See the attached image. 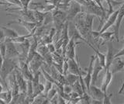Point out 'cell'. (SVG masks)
<instances>
[{"label": "cell", "instance_id": "1", "mask_svg": "<svg viewBox=\"0 0 124 104\" xmlns=\"http://www.w3.org/2000/svg\"><path fill=\"white\" fill-rule=\"evenodd\" d=\"M19 65L16 63L14 61H13V59L6 58V57L4 58V62L2 64V67L1 68V70H0V76H1V78L4 82V86H5L6 90L10 88L9 87V85L7 84L6 79L9 76L11 73H13L15 71V69Z\"/></svg>", "mask_w": 124, "mask_h": 104}, {"label": "cell", "instance_id": "2", "mask_svg": "<svg viewBox=\"0 0 124 104\" xmlns=\"http://www.w3.org/2000/svg\"><path fill=\"white\" fill-rule=\"evenodd\" d=\"M82 12V6L79 4L78 2H75V0L69 3L68 9H67V19L68 21L73 20L78 14Z\"/></svg>", "mask_w": 124, "mask_h": 104}, {"label": "cell", "instance_id": "3", "mask_svg": "<svg viewBox=\"0 0 124 104\" xmlns=\"http://www.w3.org/2000/svg\"><path fill=\"white\" fill-rule=\"evenodd\" d=\"M11 24H19L23 27H25L29 33H32L34 34V33L36 32V30L37 29L38 24L37 23L34 22H29L26 21L25 20H23L22 18H18L16 20H13V21L9 22V24H7V25H11Z\"/></svg>", "mask_w": 124, "mask_h": 104}, {"label": "cell", "instance_id": "4", "mask_svg": "<svg viewBox=\"0 0 124 104\" xmlns=\"http://www.w3.org/2000/svg\"><path fill=\"white\" fill-rule=\"evenodd\" d=\"M107 53L106 55V67H105V71L109 70V68L112 63V61L115 59L116 54L118 52V51L114 48L113 45H112V40L107 41Z\"/></svg>", "mask_w": 124, "mask_h": 104}, {"label": "cell", "instance_id": "5", "mask_svg": "<svg viewBox=\"0 0 124 104\" xmlns=\"http://www.w3.org/2000/svg\"><path fill=\"white\" fill-rule=\"evenodd\" d=\"M44 64H45V61H44V57H43L38 52H37L32 58V60L29 62V67L33 74H35V73L39 71V69L41 68L42 65Z\"/></svg>", "mask_w": 124, "mask_h": 104}, {"label": "cell", "instance_id": "6", "mask_svg": "<svg viewBox=\"0 0 124 104\" xmlns=\"http://www.w3.org/2000/svg\"><path fill=\"white\" fill-rule=\"evenodd\" d=\"M124 18V0L122 2V5L118 9V16H117V20L114 26V35L116 39V41H119V29L120 26H121L122 21Z\"/></svg>", "mask_w": 124, "mask_h": 104}, {"label": "cell", "instance_id": "7", "mask_svg": "<svg viewBox=\"0 0 124 104\" xmlns=\"http://www.w3.org/2000/svg\"><path fill=\"white\" fill-rule=\"evenodd\" d=\"M6 43V58L13 59L14 57H19L20 53L19 50H17L16 47L15 46V43L11 41L9 39L5 40Z\"/></svg>", "mask_w": 124, "mask_h": 104}, {"label": "cell", "instance_id": "8", "mask_svg": "<svg viewBox=\"0 0 124 104\" xmlns=\"http://www.w3.org/2000/svg\"><path fill=\"white\" fill-rule=\"evenodd\" d=\"M95 56L92 55L91 56V59H90V62H89L88 68H87V72L85 74V76L83 78L84 83L86 86V89L87 91L89 89L91 86V82H92V72H93V67H94V62H95Z\"/></svg>", "mask_w": 124, "mask_h": 104}, {"label": "cell", "instance_id": "9", "mask_svg": "<svg viewBox=\"0 0 124 104\" xmlns=\"http://www.w3.org/2000/svg\"><path fill=\"white\" fill-rule=\"evenodd\" d=\"M19 70L21 71L22 74L23 75L24 78L26 80L33 79V74L32 73V72L30 71L29 64L27 63V61L26 60L19 58Z\"/></svg>", "mask_w": 124, "mask_h": 104}, {"label": "cell", "instance_id": "10", "mask_svg": "<svg viewBox=\"0 0 124 104\" xmlns=\"http://www.w3.org/2000/svg\"><path fill=\"white\" fill-rule=\"evenodd\" d=\"M75 45L76 43L75 37H71L64 50V53L67 59H75Z\"/></svg>", "mask_w": 124, "mask_h": 104}, {"label": "cell", "instance_id": "11", "mask_svg": "<svg viewBox=\"0 0 124 104\" xmlns=\"http://www.w3.org/2000/svg\"><path fill=\"white\" fill-rule=\"evenodd\" d=\"M16 77L19 87V90L21 92H25L26 93V88H27V80L24 78V76L22 74L21 71L19 70V66L15 69Z\"/></svg>", "mask_w": 124, "mask_h": 104}, {"label": "cell", "instance_id": "12", "mask_svg": "<svg viewBox=\"0 0 124 104\" xmlns=\"http://www.w3.org/2000/svg\"><path fill=\"white\" fill-rule=\"evenodd\" d=\"M104 69V67L100 64V61L99 57L95 55V59L94 62V67H93V72L92 75V82L91 85H95V82L98 79V76L99 73Z\"/></svg>", "mask_w": 124, "mask_h": 104}, {"label": "cell", "instance_id": "13", "mask_svg": "<svg viewBox=\"0 0 124 104\" xmlns=\"http://www.w3.org/2000/svg\"><path fill=\"white\" fill-rule=\"evenodd\" d=\"M88 92V94L91 96V97L92 99L103 100L104 96H105L104 92L102 90V88L95 86V85H91Z\"/></svg>", "mask_w": 124, "mask_h": 104}, {"label": "cell", "instance_id": "14", "mask_svg": "<svg viewBox=\"0 0 124 104\" xmlns=\"http://www.w3.org/2000/svg\"><path fill=\"white\" fill-rule=\"evenodd\" d=\"M30 42L29 38L26 39L24 42L23 43L19 44V48H20V55H19V58L20 59H23L26 60L27 59V57H28V54H29V51L30 48Z\"/></svg>", "mask_w": 124, "mask_h": 104}, {"label": "cell", "instance_id": "15", "mask_svg": "<svg viewBox=\"0 0 124 104\" xmlns=\"http://www.w3.org/2000/svg\"><path fill=\"white\" fill-rule=\"evenodd\" d=\"M123 69H124V61L119 57H116L113 60V61H112V63L109 68L110 72L113 75L120 71H123Z\"/></svg>", "mask_w": 124, "mask_h": 104}, {"label": "cell", "instance_id": "16", "mask_svg": "<svg viewBox=\"0 0 124 104\" xmlns=\"http://www.w3.org/2000/svg\"><path fill=\"white\" fill-rule=\"evenodd\" d=\"M68 63L69 73H72V74L77 75L78 76L81 75V71L75 59H68Z\"/></svg>", "mask_w": 124, "mask_h": 104}, {"label": "cell", "instance_id": "17", "mask_svg": "<svg viewBox=\"0 0 124 104\" xmlns=\"http://www.w3.org/2000/svg\"><path fill=\"white\" fill-rule=\"evenodd\" d=\"M112 79V73L110 72V70L106 71V74H105L103 82L102 84V86H101V88H102V90L104 92L105 94H107V88L108 86H109Z\"/></svg>", "mask_w": 124, "mask_h": 104}, {"label": "cell", "instance_id": "18", "mask_svg": "<svg viewBox=\"0 0 124 104\" xmlns=\"http://www.w3.org/2000/svg\"><path fill=\"white\" fill-rule=\"evenodd\" d=\"M0 27H1L3 30L4 34H5V37H6V39H13V38L17 37L19 36L18 32L16 31V30L13 29L8 28V27L2 26H0Z\"/></svg>", "mask_w": 124, "mask_h": 104}, {"label": "cell", "instance_id": "19", "mask_svg": "<svg viewBox=\"0 0 124 104\" xmlns=\"http://www.w3.org/2000/svg\"><path fill=\"white\" fill-rule=\"evenodd\" d=\"M0 98H1L4 102L6 103V104L11 103L12 99H13V95H12V90L11 88L6 90L5 92H0Z\"/></svg>", "mask_w": 124, "mask_h": 104}, {"label": "cell", "instance_id": "20", "mask_svg": "<svg viewBox=\"0 0 124 104\" xmlns=\"http://www.w3.org/2000/svg\"><path fill=\"white\" fill-rule=\"evenodd\" d=\"M115 35H114V31L113 32H108L107 30L106 31L103 32L102 33H101L99 35V37L100 38H102V40H104V42L102 44H105L106 43L107 41H109V40H112V38L114 37Z\"/></svg>", "mask_w": 124, "mask_h": 104}, {"label": "cell", "instance_id": "21", "mask_svg": "<svg viewBox=\"0 0 124 104\" xmlns=\"http://www.w3.org/2000/svg\"><path fill=\"white\" fill-rule=\"evenodd\" d=\"M65 77H66V79H67L68 84H69L70 86H72V85L75 84L77 81L79 79L78 75L72 74V73H69V74L66 75Z\"/></svg>", "mask_w": 124, "mask_h": 104}, {"label": "cell", "instance_id": "22", "mask_svg": "<svg viewBox=\"0 0 124 104\" xmlns=\"http://www.w3.org/2000/svg\"><path fill=\"white\" fill-rule=\"evenodd\" d=\"M71 87L73 88V90L75 92H76L77 93H78L81 96L84 94L85 92H84V89H83V87H82V86H81V84L79 80H78L75 84L72 85Z\"/></svg>", "mask_w": 124, "mask_h": 104}, {"label": "cell", "instance_id": "23", "mask_svg": "<svg viewBox=\"0 0 124 104\" xmlns=\"http://www.w3.org/2000/svg\"><path fill=\"white\" fill-rule=\"evenodd\" d=\"M57 94V86H53L50 90L48 92L47 95H46V97H47L50 100L52 98H54V96Z\"/></svg>", "mask_w": 124, "mask_h": 104}, {"label": "cell", "instance_id": "24", "mask_svg": "<svg viewBox=\"0 0 124 104\" xmlns=\"http://www.w3.org/2000/svg\"><path fill=\"white\" fill-rule=\"evenodd\" d=\"M53 82H50V81L48 80H46V83H45V86H44V95L46 96V95H47L48 92L50 90V88H51L53 87Z\"/></svg>", "mask_w": 124, "mask_h": 104}, {"label": "cell", "instance_id": "25", "mask_svg": "<svg viewBox=\"0 0 124 104\" xmlns=\"http://www.w3.org/2000/svg\"><path fill=\"white\" fill-rule=\"evenodd\" d=\"M6 41H2L0 43V54L6 57Z\"/></svg>", "mask_w": 124, "mask_h": 104}, {"label": "cell", "instance_id": "26", "mask_svg": "<svg viewBox=\"0 0 124 104\" xmlns=\"http://www.w3.org/2000/svg\"><path fill=\"white\" fill-rule=\"evenodd\" d=\"M112 96V94H109V95H107V94H105L104 96V98H103V104H112L111 102V98Z\"/></svg>", "mask_w": 124, "mask_h": 104}, {"label": "cell", "instance_id": "27", "mask_svg": "<svg viewBox=\"0 0 124 104\" xmlns=\"http://www.w3.org/2000/svg\"><path fill=\"white\" fill-rule=\"evenodd\" d=\"M22 3V7L23 9H29V6L30 4V2L33 1V0H19Z\"/></svg>", "mask_w": 124, "mask_h": 104}, {"label": "cell", "instance_id": "28", "mask_svg": "<svg viewBox=\"0 0 124 104\" xmlns=\"http://www.w3.org/2000/svg\"><path fill=\"white\" fill-rule=\"evenodd\" d=\"M6 2H8L9 3H10L11 5H15V6H17L19 7H22V3L19 0H5Z\"/></svg>", "mask_w": 124, "mask_h": 104}, {"label": "cell", "instance_id": "29", "mask_svg": "<svg viewBox=\"0 0 124 104\" xmlns=\"http://www.w3.org/2000/svg\"><path fill=\"white\" fill-rule=\"evenodd\" d=\"M46 46H47V48H48V50H49V51L51 53V54H54V53H55L56 51V47H55V45H54L52 44L51 43H50V44H46Z\"/></svg>", "mask_w": 124, "mask_h": 104}, {"label": "cell", "instance_id": "30", "mask_svg": "<svg viewBox=\"0 0 124 104\" xmlns=\"http://www.w3.org/2000/svg\"><path fill=\"white\" fill-rule=\"evenodd\" d=\"M124 57V39H123V48L120 50V51H118V52L115 55V58L116 57Z\"/></svg>", "mask_w": 124, "mask_h": 104}, {"label": "cell", "instance_id": "31", "mask_svg": "<svg viewBox=\"0 0 124 104\" xmlns=\"http://www.w3.org/2000/svg\"><path fill=\"white\" fill-rule=\"evenodd\" d=\"M5 40H6L5 34H4V32H3L2 29L0 27V42L5 41Z\"/></svg>", "mask_w": 124, "mask_h": 104}, {"label": "cell", "instance_id": "32", "mask_svg": "<svg viewBox=\"0 0 124 104\" xmlns=\"http://www.w3.org/2000/svg\"><path fill=\"white\" fill-rule=\"evenodd\" d=\"M4 57L1 54H0V70H1V68L2 67V64H3V62H4Z\"/></svg>", "mask_w": 124, "mask_h": 104}, {"label": "cell", "instance_id": "33", "mask_svg": "<svg viewBox=\"0 0 124 104\" xmlns=\"http://www.w3.org/2000/svg\"><path fill=\"white\" fill-rule=\"evenodd\" d=\"M75 1L77 2H78L79 4H81V6H85V4H86V2H87L86 0H75Z\"/></svg>", "mask_w": 124, "mask_h": 104}, {"label": "cell", "instance_id": "34", "mask_svg": "<svg viewBox=\"0 0 124 104\" xmlns=\"http://www.w3.org/2000/svg\"><path fill=\"white\" fill-rule=\"evenodd\" d=\"M123 72H124V69L123 70ZM123 90H124V81H123V82L122 86H121V88H119V91L118 92V94H122V92H123Z\"/></svg>", "mask_w": 124, "mask_h": 104}, {"label": "cell", "instance_id": "35", "mask_svg": "<svg viewBox=\"0 0 124 104\" xmlns=\"http://www.w3.org/2000/svg\"><path fill=\"white\" fill-rule=\"evenodd\" d=\"M10 5H11L10 3H9L8 2H4L0 0V6H10Z\"/></svg>", "mask_w": 124, "mask_h": 104}, {"label": "cell", "instance_id": "36", "mask_svg": "<svg viewBox=\"0 0 124 104\" xmlns=\"http://www.w3.org/2000/svg\"><path fill=\"white\" fill-rule=\"evenodd\" d=\"M4 89H5V86H4L3 82H0V92H2L4 91Z\"/></svg>", "mask_w": 124, "mask_h": 104}, {"label": "cell", "instance_id": "37", "mask_svg": "<svg viewBox=\"0 0 124 104\" xmlns=\"http://www.w3.org/2000/svg\"><path fill=\"white\" fill-rule=\"evenodd\" d=\"M71 1L72 0H62L61 3H63V4H64V5H68Z\"/></svg>", "mask_w": 124, "mask_h": 104}, {"label": "cell", "instance_id": "38", "mask_svg": "<svg viewBox=\"0 0 124 104\" xmlns=\"http://www.w3.org/2000/svg\"><path fill=\"white\" fill-rule=\"evenodd\" d=\"M122 94H123V96H124V90L123 91V92H122Z\"/></svg>", "mask_w": 124, "mask_h": 104}]
</instances>
